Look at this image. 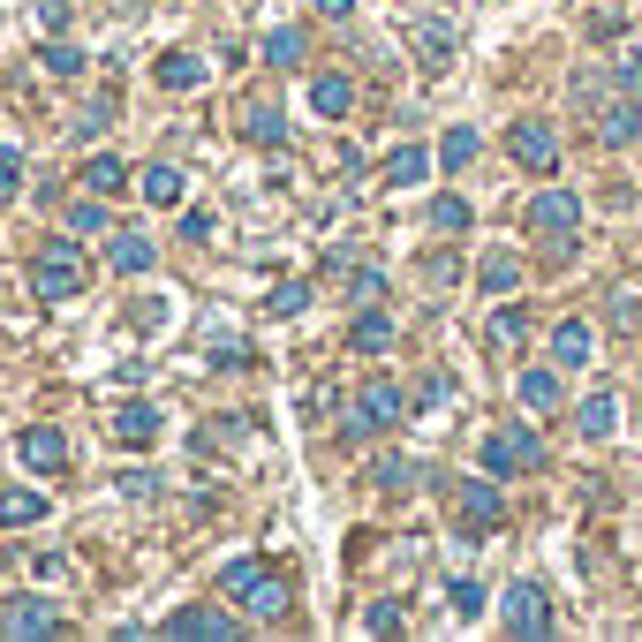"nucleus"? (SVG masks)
<instances>
[{"instance_id":"obj_27","label":"nucleus","mask_w":642,"mask_h":642,"mask_svg":"<svg viewBox=\"0 0 642 642\" xmlns=\"http://www.w3.org/2000/svg\"><path fill=\"white\" fill-rule=\"evenodd\" d=\"M521 408H559V378L552 370H521Z\"/></svg>"},{"instance_id":"obj_10","label":"nucleus","mask_w":642,"mask_h":642,"mask_svg":"<svg viewBox=\"0 0 642 642\" xmlns=\"http://www.w3.org/2000/svg\"><path fill=\"white\" fill-rule=\"evenodd\" d=\"M76 181H84L91 197H122V189H129V166L114 160V152H91V160H84V174H76Z\"/></svg>"},{"instance_id":"obj_1","label":"nucleus","mask_w":642,"mask_h":642,"mask_svg":"<svg viewBox=\"0 0 642 642\" xmlns=\"http://www.w3.org/2000/svg\"><path fill=\"white\" fill-rule=\"evenodd\" d=\"M84 280H91V265H84L76 242H46L38 265H30V295H38V303H76Z\"/></svg>"},{"instance_id":"obj_7","label":"nucleus","mask_w":642,"mask_h":642,"mask_svg":"<svg viewBox=\"0 0 642 642\" xmlns=\"http://www.w3.org/2000/svg\"><path fill=\"white\" fill-rule=\"evenodd\" d=\"M166 635H174V642H227V635H235V620L212 613V605H189V613L166 620Z\"/></svg>"},{"instance_id":"obj_13","label":"nucleus","mask_w":642,"mask_h":642,"mask_svg":"<svg viewBox=\"0 0 642 642\" xmlns=\"http://www.w3.org/2000/svg\"><path fill=\"white\" fill-rule=\"evenodd\" d=\"M137 189H144V204H160V212H174V204H181V166L152 160L144 174H137Z\"/></svg>"},{"instance_id":"obj_3","label":"nucleus","mask_w":642,"mask_h":642,"mask_svg":"<svg viewBox=\"0 0 642 642\" xmlns=\"http://www.w3.org/2000/svg\"><path fill=\"white\" fill-rule=\"evenodd\" d=\"M529 227L552 235V242H567V235L582 227V197H575V189H544V197L529 204Z\"/></svg>"},{"instance_id":"obj_34","label":"nucleus","mask_w":642,"mask_h":642,"mask_svg":"<svg viewBox=\"0 0 642 642\" xmlns=\"http://www.w3.org/2000/svg\"><path fill=\"white\" fill-rule=\"evenodd\" d=\"M521 332H529V318H521V311H514V303H506V311H499V318H491V348H514V340H521Z\"/></svg>"},{"instance_id":"obj_41","label":"nucleus","mask_w":642,"mask_h":642,"mask_svg":"<svg viewBox=\"0 0 642 642\" xmlns=\"http://www.w3.org/2000/svg\"><path fill=\"white\" fill-rule=\"evenodd\" d=\"M212 235V212H181V242H204Z\"/></svg>"},{"instance_id":"obj_4","label":"nucleus","mask_w":642,"mask_h":642,"mask_svg":"<svg viewBox=\"0 0 642 642\" xmlns=\"http://www.w3.org/2000/svg\"><path fill=\"white\" fill-rule=\"evenodd\" d=\"M401 424V386H363V401H355V416H348V439H363V431H393Z\"/></svg>"},{"instance_id":"obj_12","label":"nucleus","mask_w":642,"mask_h":642,"mask_svg":"<svg viewBox=\"0 0 642 642\" xmlns=\"http://www.w3.org/2000/svg\"><path fill=\"white\" fill-rule=\"evenodd\" d=\"M23 462H30V469H61V462H68V439H61L53 424H30V431H23Z\"/></svg>"},{"instance_id":"obj_28","label":"nucleus","mask_w":642,"mask_h":642,"mask_svg":"<svg viewBox=\"0 0 642 642\" xmlns=\"http://www.w3.org/2000/svg\"><path fill=\"white\" fill-rule=\"evenodd\" d=\"M265 61L273 68H303V30H273L265 38Z\"/></svg>"},{"instance_id":"obj_42","label":"nucleus","mask_w":642,"mask_h":642,"mask_svg":"<svg viewBox=\"0 0 642 642\" xmlns=\"http://www.w3.org/2000/svg\"><path fill=\"white\" fill-rule=\"evenodd\" d=\"M620 91H628V99L642 106V61H628V68H620Z\"/></svg>"},{"instance_id":"obj_19","label":"nucleus","mask_w":642,"mask_h":642,"mask_svg":"<svg viewBox=\"0 0 642 642\" xmlns=\"http://www.w3.org/2000/svg\"><path fill=\"white\" fill-rule=\"evenodd\" d=\"M242 137H250V144H265V152H273V144H288V122H280V114H273V106H250V114H242Z\"/></svg>"},{"instance_id":"obj_8","label":"nucleus","mask_w":642,"mask_h":642,"mask_svg":"<svg viewBox=\"0 0 642 642\" xmlns=\"http://www.w3.org/2000/svg\"><path fill=\"white\" fill-rule=\"evenodd\" d=\"M0 635H61V613L38 597H15V605H0Z\"/></svg>"},{"instance_id":"obj_32","label":"nucleus","mask_w":642,"mask_h":642,"mask_svg":"<svg viewBox=\"0 0 642 642\" xmlns=\"http://www.w3.org/2000/svg\"><path fill=\"white\" fill-rule=\"evenodd\" d=\"M431 227H439V235H462V227H469V204H462V197H439V204H431Z\"/></svg>"},{"instance_id":"obj_43","label":"nucleus","mask_w":642,"mask_h":642,"mask_svg":"<svg viewBox=\"0 0 642 642\" xmlns=\"http://www.w3.org/2000/svg\"><path fill=\"white\" fill-rule=\"evenodd\" d=\"M325 15H332V23H340V15H348V8H355V0H318Z\"/></svg>"},{"instance_id":"obj_15","label":"nucleus","mask_w":642,"mask_h":642,"mask_svg":"<svg viewBox=\"0 0 642 642\" xmlns=\"http://www.w3.org/2000/svg\"><path fill=\"white\" fill-rule=\"evenodd\" d=\"M242 605H250L257 620H280V613H288V582H280V575H257V582L242 590Z\"/></svg>"},{"instance_id":"obj_24","label":"nucleus","mask_w":642,"mask_h":642,"mask_svg":"<svg viewBox=\"0 0 642 642\" xmlns=\"http://www.w3.org/2000/svg\"><path fill=\"white\" fill-rule=\"evenodd\" d=\"M424 174H431V152H416V144L386 160V181H393V189H408V181H424Z\"/></svg>"},{"instance_id":"obj_5","label":"nucleus","mask_w":642,"mask_h":642,"mask_svg":"<svg viewBox=\"0 0 642 642\" xmlns=\"http://www.w3.org/2000/svg\"><path fill=\"white\" fill-rule=\"evenodd\" d=\"M506 628H514V635H552V605H544V590H537V582H514V590H506Z\"/></svg>"},{"instance_id":"obj_20","label":"nucleus","mask_w":642,"mask_h":642,"mask_svg":"<svg viewBox=\"0 0 642 642\" xmlns=\"http://www.w3.org/2000/svg\"><path fill=\"white\" fill-rule=\"evenodd\" d=\"M46 514V491H0V529H23Z\"/></svg>"},{"instance_id":"obj_6","label":"nucleus","mask_w":642,"mask_h":642,"mask_svg":"<svg viewBox=\"0 0 642 642\" xmlns=\"http://www.w3.org/2000/svg\"><path fill=\"white\" fill-rule=\"evenodd\" d=\"M506 152H514V160L529 166V174H552V166H559V137H552L544 122H514V137H506Z\"/></svg>"},{"instance_id":"obj_33","label":"nucleus","mask_w":642,"mask_h":642,"mask_svg":"<svg viewBox=\"0 0 642 642\" xmlns=\"http://www.w3.org/2000/svg\"><path fill=\"white\" fill-rule=\"evenodd\" d=\"M68 227H76V235H99V227H106V197H91V189H84V204L68 212Z\"/></svg>"},{"instance_id":"obj_29","label":"nucleus","mask_w":642,"mask_h":642,"mask_svg":"<svg viewBox=\"0 0 642 642\" xmlns=\"http://www.w3.org/2000/svg\"><path fill=\"white\" fill-rule=\"evenodd\" d=\"M483 295H514V280H521V265H514V257H483Z\"/></svg>"},{"instance_id":"obj_22","label":"nucleus","mask_w":642,"mask_h":642,"mask_svg":"<svg viewBox=\"0 0 642 642\" xmlns=\"http://www.w3.org/2000/svg\"><path fill=\"white\" fill-rule=\"evenodd\" d=\"M477 152H483V137H477V129H469V122H454V129H446V144H439V160L454 166V174H462V166L477 160Z\"/></svg>"},{"instance_id":"obj_17","label":"nucleus","mask_w":642,"mask_h":642,"mask_svg":"<svg viewBox=\"0 0 642 642\" xmlns=\"http://www.w3.org/2000/svg\"><path fill=\"white\" fill-rule=\"evenodd\" d=\"M613 431H620V401L613 393H590L582 401V439H613Z\"/></svg>"},{"instance_id":"obj_39","label":"nucleus","mask_w":642,"mask_h":642,"mask_svg":"<svg viewBox=\"0 0 642 642\" xmlns=\"http://www.w3.org/2000/svg\"><path fill=\"white\" fill-rule=\"evenodd\" d=\"M38 30L61 38V30H68V0H38Z\"/></svg>"},{"instance_id":"obj_9","label":"nucleus","mask_w":642,"mask_h":642,"mask_svg":"<svg viewBox=\"0 0 642 642\" xmlns=\"http://www.w3.org/2000/svg\"><path fill=\"white\" fill-rule=\"evenodd\" d=\"M114 439H122V446H160V408H152V401H129V408L114 416Z\"/></svg>"},{"instance_id":"obj_11","label":"nucleus","mask_w":642,"mask_h":642,"mask_svg":"<svg viewBox=\"0 0 642 642\" xmlns=\"http://www.w3.org/2000/svg\"><path fill=\"white\" fill-rule=\"evenodd\" d=\"M106 265H114L122 280H137V273H152V265H160V250H152L144 235H114V250H106Z\"/></svg>"},{"instance_id":"obj_14","label":"nucleus","mask_w":642,"mask_h":642,"mask_svg":"<svg viewBox=\"0 0 642 642\" xmlns=\"http://www.w3.org/2000/svg\"><path fill=\"white\" fill-rule=\"evenodd\" d=\"M462 521H469V537H477V529H499V491H491V483H462Z\"/></svg>"},{"instance_id":"obj_31","label":"nucleus","mask_w":642,"mask_h":642,"mask_svg":"<svg viewBox=\"0 0 642 642\" xmlns=\"http://www.w3.org/2000/svg\"><path fill=\"white\" fill-rule=\"evenodd\" d=\"M257 575H265V559H227V567H219V590H227V597H242Z\"/></svg>"},{"instance_id":"obj_2","label":"nucleus","mask_w":642,"mask_h":642,"mask_svg":"<svg viewBox=\"0 0 642 642\" xmlns=\"http://www.w3.org/2000/svg\"><path fill=\"white\" fill-rule=\"evenodd\" d=\"M537 462H544V439H537L529 424H506V431L483 439V469H491V477H521V469H537Z\"/></svg>"},{"instance_id":"obj_38","label":"nucleus","mask_w":642,"mask_h":642,"mask_svg":"<svg viewBox=\"0 0 642 642\" xmlns=\"http://www.w3.org/2000/svg\"><path fill=\"white\" fill-rule=\"evenodd\" d=\"M378 483H386V491H408V483H416V462H378Z\"/></svg>"},{"instance_id":"obj_36","label":"nucleus","mask_w":642,"mask_h":642,"mask_svg":"<svg viewBox=\"0 0 642 642\" xmlns=\"http://www.w3.org/2000/svg\"><path fill=\"white\" fill-rule=\"evenodd\" d=\"M15 189H23V152H15V144H0V204H8Z\"/></svg>"},{"instance_id":"obj_23","label":"nucleus","mask_w":642,"mask_h":642,"mask_svg":"<svg viewBox=\"0 0 642 642\" xmlns=\"http://www.w3.org/2000/svg\"><path fill=\"white\" fill-rule=\"evenodd\" d=\"M348 340H355V348H363V355H378V348H386V340H393V318H386V311H363V318L348 325Z\"/></svg>"},{"instance_id":"obj_18","label":"nucleus","mask_w":642,"mask_h":642,"mask_svg":"<svg viewBox=\"0 0 642 642\" xmlns=\"http://www.w3.org/2000/svg\"><path fill=\"white\" fill-rule=\"evenodd\" d=\"M160 84L166 91H197L204 84V61L197 53H160Z\"/></svg>"},{"instance_id":"obj_37","label":"nucleus","mask_w":642,"mask_h":642,"mask_svg":"<svg viewBox=\"0 0 642 642\" xmlns=\"http://www.w3.org/2000/svg\"><path fill=\"white\" fill-rule=\"evenodd\" d=\"M446 597H454V613H462V620H477V613H483V590H477V582H454Z\"/></svg>"},{"instance_id":"obj_30","label":"nucleus","mask_w":642,"mask_h":642,"mask_svg":"<svg viewBox=\"0 0 642 642\" xmlns=\"http://www.w3.org/2000/svg\"><path fill=\"white\" fill-rule=\"evenodd\" d=\"M38 61H46V76H76V68H84V53H76L68 38H46V53H38Z\"/></svg>"},{"instance_id":"obj_25","label":"nucleus","mask_w":642,"mask_h":642,"mask_svg":"<svg viewBox=\"0 0 642 642\" xmlns=\"http://www.w3.org/2000/svg\"><path fill=\"white\" fill-rule=\"evenodd\" d=\"M416 53H424L431 68H446V53H454V30H446V23H416Z\"/></svg>"},{"instance_id":"obj_16","label":"nucleus","mask_w":642,"mask_h":642,"mask_svg":"<svg viewBox=\"0 0 642 642\" xmlns=\"http://www.w3.org/2000/svg\"><path fill=\"white\" fill-rule=\"evenodd\" d=\"M311 106H318L325 122H340V114L355 106V84H348V76H318V84H311Z\"/></svg>"},{"instance_id":"obj_35","label":"nucleus","mask_w":642,"mask_h":642,"mask_svg":"<svg viewBox=\"0 0 642 642\" xmlns=\"http://www.w3.org/2000/svg\"><path fill=\"white\" fill-rule=\"evenodd\" d=\"M303 303H311V288H303V280H280V288H273V303H265V311H280V318H295V311H303Z\"/></svg>"},{"instance_id":"obj_40","label":"nucleus","mask_w":642,"mask_h":642,"mask_svg":"<svg viewBox=\"0 0 642 642\" xmlns=\"http://www.w3.org/2000/svg\"><path fill=\"white\" fill-rule=\"evenodd\" d=\"M363 628H370V635H393V628H401V613H393V605H370V613H363Z\"/></svg>"},{"instance_id":"obj_26","label":"nucleus","mask_w":642,"mask_h":642,"mask_svg":"<svg viewBox=\"0 0 642 642\" xmlns=\"http://www.w3.org/2000/svg\"><path fill=\"white\" fill-rule=\"evenodd\" d=\"M597 137H605L613 152H628V144H635V99H628V106H613V114L597 122Z\"/></svg>"},{"instance_id":"obj_21","label":"nucleus","mask_w":642,"mask_h":642,"mask_svg":"<svg viewBox=\"0 0 642 642\" xmlns=\"http://www.w3.org/2000/svg\"><path fill=\"white\" fill-rule=\"evenodd\" d=\"M552 355H559V363H590V325L582 318L552 325Z\"/></svg>"}]
</instances>
